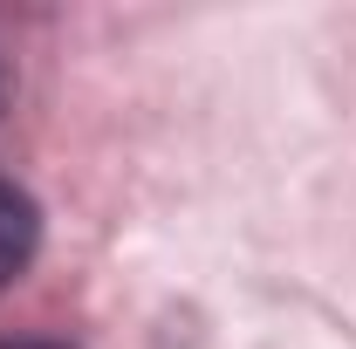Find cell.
<instances>
[{"instance_id":"obj_3","label":"cell","mask_w":356,"mask_h":349,"mask_svg":"<svg viewBox=\"0 0 356 349\" xmlns=\"http://www.w3.org/2000/svg\"><path fill=\"white\" fill-rule=\"evenodd\" d=\"M0 110H7V62H0Z\"/></svg>"},{"instance_id":"obj_2","label":"cell","mask_w":356,"mask_h":349,"mask_svg":"<svg viewBox=\"0 0 356 349\" xmlns=\"http://www.w3.org/2000/svg\"><path fill=\"white\" fill-rule=\"evenodd\" d=\"M0 349H62V343H0Z\"/></svg>"},{"instance_id":"obj_1","label":"cell","mask_w":356,"mask_h":349,"mask_svg":"<svg viewBox=\"0 0 356 349\" xmlns=\"http://www.w3.org/2000/svg\"><path fill=\"white\" fill-rule=\"evenodd\" d=\"M35 240H42V219H35V199L14 185V178H0V288L21 274V267L35 261Z\"/></svg>"}]
</instances>
